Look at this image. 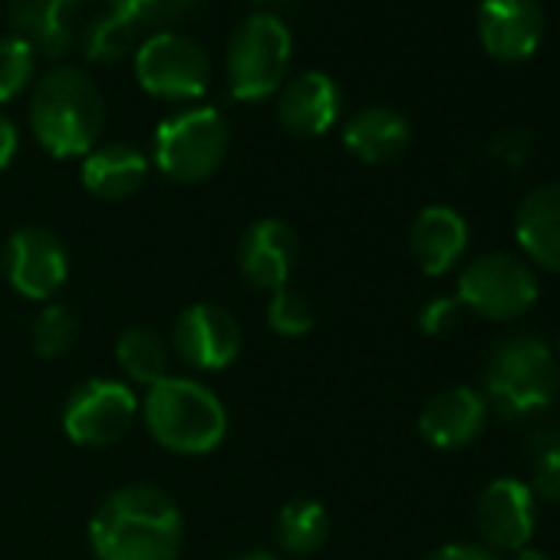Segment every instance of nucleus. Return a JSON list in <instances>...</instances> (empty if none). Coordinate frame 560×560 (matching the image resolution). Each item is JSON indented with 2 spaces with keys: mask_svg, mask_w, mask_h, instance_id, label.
<instances>
[{
  "mask_svg": "<svg viewBox=\"0 0 560 560\" xmlns=\"http://www.w3.org/2000/svg\"><path fill=\"white\" fill-rule=\"evenodd\" d=\"M544 37L540 0H481L478 4V40L481 50L501 63H521L534 57Z\"/></svg>",
  "mask_w": 560,
  "mask_h": 560,
  "instance_id": "obj_14",
  "label": "nucleus"
},
{
  "mask_svg": "<svg viewBox=\"0 0 560 560\" xmlns=\"http://www.w3.org/2000/svg\"><path fill=\"white\" fill-rule=\"evenodd\" d=\"M34 67H37V50L24 37L18 34L0 37V106L18 100L31 86Z\"/></svg>",
  "mask_w": 560,
  "mask_h": 560,
  "instance_id": "obj_27",
  "label": "nucleus"
},
{
  "mask_svg": "<svg viewBox=\"0 0 560 560\" xmlns=\"http://www.w3.org/2000/svg\"><path fill=\"white\" fill-rule=\"evenodd\" d=\"M537 498L530 488L517 478H494L481 488L475 501V530L481 537V547L501 553H514L527 547L534 524H537Z\"/></svg>",
  "mask_w": 560,
  "mask_h": 560,
  "instance_id": "obj_12",
  "label": "nucleus"
},
{
  "mask_svg": "<svg viewBox=\"0 0 560 560\" xmlns=\"http://www.w3.org/2000/svg\"><path fill=\"white\" fill-rule=\"evenodd\" d=\"M458 301L455 298H435V301H429L422 311H419V330L422 334H429V337H442V334H448L452 327H455V320H458Z\"/></svg>",
  "mask_w": 560,
  "mask_h": 560,
  "instance_id": "obj_30",
  "label": "nucleus"
},
{
  "mask_svg": "<svg viewBox=\"0 0 560 560\" xmlns=\"http://www.w3.org/2000/svg\"><path fill=\"white\" fill-rule=\"evenodd\" d=\"M511 560H550V557H547V553H540V550L521 547V550H514V553H511Z\"/></svg>",
  "mask_w": 560,
  "mask_h": 560,
  "instance_id": "obj_35",
  "label": "nucleus"
},
{
  "mask_svg": "<svg viewBox=\"0 0 560 560\" xmlns=\"http://www.w3.org/2000/svg\"><path fill=\"white\" fill-rule=\"evenodd\" d=\"M139 419V399L122 380H86L63 402V432L73 445L106 448L122 442Z\"/></svg>",
  "mask_w": 560,
  "mask_h": 560,
  "instance_id": "obj_8",
  "label": "nucleus"
},
{
  "mask_svg": "<svg viewBox=\"0 0 560 560\" xmlns=\"http://www.w3.org/2000/svg\"><path fill=\"white\" fill-rule=\"evenodd\" d=\"M540 284L534 267L508 250L475 257L458 277V304L481 320H514L537 304Z\"/></svg>",
  "mask_w": 560,
  "mask_h": 560,
  "instance_id": "obj_7",
  "label": "nucleus"
},
{
  "mask_svg": "<svg viewBox=\"0 0 560 560\" xmlns=\"http://www.w3.org/2000/svg\"><path fill=\"white\" fill-rule=\"evenodd\" d=\"M182 544V508L168 491L145 481L109 491L90 517L96 560H178Z\"/></svg>",
  "mask_w": 560,
  "mask_h": 560,
  "instance_id": "obj_1",
  "label": "nucleus"
},
{
  "mask_svg": "<svg viewBox=\"0 0 560 560\" xmlns=\"http://www.w3.org/2000/svg\"><path fill=\"white\" fill-rule=\"evenodd\" d=\"M106 103L90 73L77 67L50 70L31 96V129L54 159H83L96 149Z\"/></svg>",
  "mask_w": 560,
  "mask_h": 560,
  "instance_id": "obj_2",
  "label": "nucleus"
},
{
  "mask_svg": "<svg viewBox=\"0 0 560 560\" xmlns=\"http://www.w3.org/2000/svg\"><path fill=\"white\" fill-rule=\"evenodd\" d=\"M116 363L136 386H155L168 376V347L149 327H126L116 340Z\"/></svg>",
  "mask_w": 560,
  "mask_h": 560,
  "instance_id": "obj_23",
  "label": "nucleus"
},
{
  "mask_svg": "<svg viewBox=\"0 0 560 560\" xmlns=\"http://www.w3.org/2000/svg\"><path fill=\"white\" fill-rule=\"evenodd\" d=\"M132 47H136V27L116 11L93 18L83 31V50L93 63H116Z\"/></svg>",
  "mask_w": 560,
  "mask_h": 560,
  "instance_id": "obj_25",
  "label": "nucleus"
},
{
  "mask_svg": "<svg viewBox=\"0 0 560 560\" xmlns=\"http://www.w3.org/2000/svg\"><path fill=\"white\" fill-rule=\"evenodd\" d=\"M83 0H11V24L44 57H63L77 34Z\"/></svg>",
  "mask_w": 560,
  "mask_h": 560,
  "instance_id": "obj_19",
  "label": "nucleus"
},
{
  "mask_svg": "<svg viewBox=\"0 0 560 560\" xmlns=\"http://www.w3.org/2000/svg\"><path fill=\"white\" fill-rule=\"evenodd\" d=\"M494 152L504 155L511 165H521L524 155L530 152V139H527V132H504V136L494 142Z\"/></svg>",
  "mask_w": 560,
  "mask_h": 560,
  "instance_id": "obj_32",
  "label": "nucleus"
},
{
  "mask_svg": "<svg viewBox=\"0 0 560 560\" xmlns=\"http://www.w3.org/2000/svg\"><path fill=\"white\" fill-rule=\"evenodd\" d=\"M340 113H343V93L330 73L307 70V73H301L291 83L280 86L277 122L284 126L291 136L317 139L337 126Z\"/></svg>",
  "mask_w": 560,
  "mask_h": 560,
  "instance_id": "obj_15",
  "label": "nucleus"
},
{
  "mask_svg": "<svg viewBox=\"0 0 560 560\" xmlns=\"http://www.w3.org/2000/svg\"><path fill=\"white\" fill-rule=\"evenodd\" d=\"M260 4H280V0H260Z\"/></svg>",
  "mask_w": 560,
  "mask_h": 560,
  "instance_id": "obj_36",
  "label": "nucleus"
},
{
  "mask_svg": "<svg viewBox=\"0 0 560 560\" xmlns=\"http://www.w3.org/2000/svg\"><path fill=\"white\" fill-rule=\"evenodd\" d=\"M560 389V366L553 350L530 337L514 334L494 343L481 373V396L501 419H527L553 402Z\"/></svg>",
  "mask_w": 560,
  "mask_h": 560,
  "instance_id": "obj_4",
  "label": "nucleus"
},
{
  "mask_svg": "<svg viewBox=\"0 0 560 560\" xmlns=\"http://www.w3.org/2000/svg\"><path fill=\"white\" fill-rule=\"evenodd\" d=\"M468 247V224L448 205H429L416 214L409 228V250L412 260L425 277H442L465 257Z\"/></svg>",
  "mask_w": 560,
  "mask_h": 560,
  "instance_id": "obj_17",
  "label": "nucleus"
},
{
  "mask_svg": "<svg viewBox=\"0 0 560 560\" xmlns=\"http://www.w3.org/2000/svg\"><path fill=\"white\" fill-rule=\"evenodd\" d=\"M80 178L90 195L106 198V201H122V198H132L145 185L149 159L129 142L96 145L93 152L83 155Z\"/></svg>",
  "mask_w": 560,
  "mask_h": 560,
  "instance_id": "obj_20",
  "label": "nucleus"
},
{
  "mask_svg": "<svg viewBox=\"0 0 560 560\" xmlns=\"http://www.w3.org/2000/svg\"><path fill=\"white\" fill-rule=\"evenodd\" d=\"M80 340V320L67 304H44V311L37 314L34 327H31V347L40 360H57L67 357Z\"/></svg>",
  "mask_w": 560,
  "mask_h": 560,
  "instance_id": "obj_24",
  "label": "nucleus"
},
{
  "mask_svg": "<svg viewBox=\"0 0 560 560\" xmlns=\"http://www.w3.org/2000/svg\"><path fill=\"white\" fill-rule=\"evenodd\" d=\"M4 277L24 301L50 304L70 277V254L50 228H18L4 244Z\"/></svg>",
  "mask_w": 560,
  "mask_h": 560,
  "instance_id": "obj_10",
  "label": "nucleus"
},
{
  "mask_svg": "<svg viewBox=\"0 0 560 560\" xmlns=\"http://www.w3.org/2000/svg\"><path fill=\"white\" fill-rule=\"evenodd\" d=\"M317 311L304 291H294L291 284L280 288L267 298V327L284 337V340H301L314 330Z\"/></svg>",
  "mask_w": 560,
  "mask_h": 560,
  "instance_id": "obj_26",
  "label": "nucleus"
},
{
  "mask_svg": "<svg viewBox=\"0 0 560 560\" xmlns=\"http://www.w3.org/2000/svg\"><path fill=\"white\" fill-rule=\"evenodd\" d=\"M198 8V0H109V11L126 18L136 31L172 27Z\"/></svg>",
  "mask_w": 560,
  "mask_h": 560,
  "instance_id": "obj_28",
  "label": "nucleus"
},
{
  "mask_svg": "<svg viewBox=\"0 0 560 560\" xmlns=\"http://www.w3.org/2000/svg\"><path fill=\"white\" fill-rule=\"evenodd\" d=\"M273 537L288 557H307L327 544L330 514L317 498H294L280 508L273 521Z\"/></svg>",
  "mask_w": 560,
  "mask_h": 560,
  "instance_id": "obj_22",
  "label": "nucleus"
},
{
  "mask_svg": "<svg viewBox=\"0 0 560 560\" xmlns=\"http://www.w3.org/2000/svg\"><path fill=\"white\" fill-rule=\"evenodd\" d=\"M136 80L155 100L191 103L208 93L211 63H208V54L195 40L175 31H162L139 47Z\"/></svg>",
  "mask_w": 560,
  "mask_h": 560,
  "instance_id": "obj_9",
  "label": "nucleus"
},
{
  "mask_svg": "<svg viewBox=\"0 0 560 560\" xmlns=\"http://www.w3.org/2000/svg\"><path fill=\"white\" fill-rule=\"evenodd\" d=\"M139 416L149 435L172 455H211L228 435V409L221 396L191 376H165L149 386Z\"/></svg>",
  "mask_w": 560,
  "mask_h": 560,
  "instance_id": "obj_3",
  "label": "nucleus"
},
{
  "mask_svg": "<svg viewBox=\"0 0 560 560\" xmlns=\"http://www.w3.org/2000/svg\"><path fill=\"white\" fill-rule=\"evenodd\" d=\"M301 254L298 231L280 218H257L247 224L237 244V270L244 284L273 294L291 284V273Z\"/></svg>",
  "mask_w": 560,
  "mask_h": 560,
  "instance_id": "obj_13",
  "label": "nucleus"
},
{
  "mask_svg": "<svg viewBox=\"0 0 560 560\" xmlns=\"http://www.w3.org/2000/svg\"><path fill=\"white\" fill-rule=\"evenodd\" d=\"M231 560H284V557H277L273 550H244V553H237Z\"/></svg>",
  "mask_w": 560,
  "mask_h": 560,
  "instance_id": "obj_34",
  "label": "nucleus"
},
{
  "mask_svg": "<svg viewBox=\"0 0 560 560\" xmlns=\"http://www.w3.org/2000/svg\"><path fill=\"white\" fill-rule=\"evenodd\" d=\"M291 31L273 14H250L244 18L224 54V77L228 90L241 103H260L280 93L291 67Z\"/></svg>",
  "mask_w": 560,
  "mask_h": 560,
  "instance_id": "obj_5",
  "label": "nucleus"
},
{
  "mask_svg": "<svg viewBox=\"0 0 560 560\" xmlns=\"http://www.w3.org/2000/svg\"><path fill=\"white\" fill-rule=\"evenodd\" d=\"M425 560H501V557L481 544H445V547L432 550Z\"/></svg>",
  "mask_w": 560,
  "mask_h": 560,
  "instance_id": "obj_31",
  "label": "nucleus"
},
{
  "mask_svg": "<svg viewBox=\"0 0 560 560\" xmlns=\"http://www.w3.org/2000/svg\"><path fill=\"white\" fill-rule=\"evenodd\" d=\"M530 494L547 501V504H560V435L544 439L540 448H534L530 458Z\"/></svg>",
  "mask_w": 560,
  "mask_h": 560,
  "instance_id": "obj_29",
  "label": "nucleus"
},
{
  "mask_svg": "<svg viewBox=\"0 0 560 560\" xmlns=\"http://www.w3.org/2000/svg\"><path fill=\"white\" fill-rule=\"evenodd\" d=\"M514 237L527 264L560 273V182L524 195L514 214Z\"/></svg>",
  "mask_w": 560,
  "mask_h": 560,
  "instance_id": "obj_18",
  "label": "nucleus"
},
{
  "mask_svg": "<svg viewBox=\"0 0 560 560\" xmlns=\"http://www.w3.org/2000/svg\"><path fill=\"white\" fill-rule=\"evenodd\" d=\"M228 122L214 106H188L159 122L152 139L155 168L178 185L208 182L228 155Z\"/></svg>",
  "mask_w": 560,
  "mask_h": 560,
  "instance_id": "obj_6",
  "label": "nucleus"
},
{
  "mask_svg": "<svg viewBox=\"0 0 560 560\" xmlns=\"http://www.w3.org/2000/svg\"><path fill=\"white\" fill-rule=\"evenodd\" d=\"M412 129L402 113L389 106H366L353 113L343 126V145L366 165L393 162L406 152Z\"/></svg>",
  "mask_w": 560,
  "mask_h": 560,
  "instance_id": "obj_21",
  "label": "nucleus"
},
{
  "mask_svg": "<svg viewBox=\"0 0 560 560\" xmlns=\"http://www.w3.org/2000/svg\"><path fill=\"white\" fill-rule=\"evenodd\" d=\"M241 324L221 304H188L172 327V347L178 360L195 373H221L241 357Z\"/></svg>",
  "mask_w": 560,
  "mask_h": 560,
  "instance_id": "obj_11",
  "label": "nucleus"
},
{
  "mask_svg": "<svg viewBox=\"0 0 560 560\" xmlns=\"http://www.w3.org/2000/svg\"><path fill=\"white\" fill-rule=\"evenodd\" d=\"M488 422V402L471 386H445L439 389L419 412V435L439 448L452 452L468 442H475L485 432Z\"/></svg>",
  "mask_w": 560,
  "mask_h": 560,
  "instance_id": "obj_16",
  "label": "nucleus"
},
{
  "mask_svg": "<svg viewBox=\"0 0 560 560\" xmlns=\"http://www.w3.org/2000/svg\"><path fill=\"white\" fill-rule=\"evenodd\" d=\"M18 149H21V132H18V126L4 113H0V172H4L14 162Z\"/></svg>",
  "mask_w": 560,
  "mask_h": 560,
  "instance_id": "obj_33",
  "label": "nucleus"
}]
</instances>
